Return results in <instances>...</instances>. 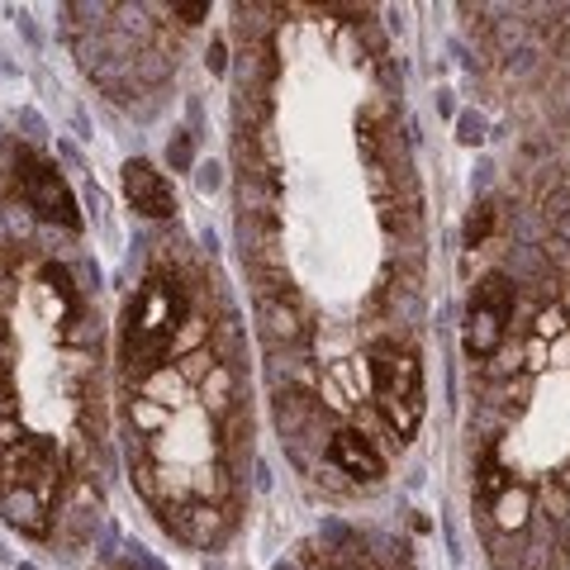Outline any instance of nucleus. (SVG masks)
<instances>
[{
    "mask_svg": "<svg viewBox=\"0 0 570 570\" xmlns=\"http://www.w3.org/2000/svg\"><path fill=\"white\" fill-rule=\"evenodd\" d=\"M124 200H129L142 219H171L176 214L171 181L148 163V157H134V163L124 167Z\"/></svg>",
    "mask_w": 570,
    "mask_h": 570,
    "instance_id": "obj_6",
    "label": "nucleus"
},
{
    "mask_svg": "<svg viewBox=\"0 0 570 570\" xmlns=\"http://www.w3.org/2000/svg\"><path fill=\"white\" fill-rule=\"evenodd\" d=\"M366 376H371V395H376L381 419L395 428L400 442H409V438L419 433L423 409H428L423 366H419L414 347H404V343H376V347L366 352Z\"/></svg>",
    "mask_w": 570,
    "mask_h": 570,
    "instance_id": "obj_3",
    "label": "nucleus"
},
{
    "mask_svg": "<svg viewBox=\"0 0 570 570\" xmlns=\"http://www.w3.org/2000/svg\"><path fill=\"white\" fill-rule=\"evenodd\" d=\"M328 461H333V466L343 471V475H352V480H381V475H385L381 452L371 448L362 433H352V428H343V433L328 438Z\"/></svg>",
    "mask_w": 570,
    "mask_h": 570,
    "instance_id": "obj_7",
    "label": "nucleus"
},
{
    "mask_svg": "<svg viewBox=\"0 0 570 570\" xmlns=\"http://www.w3.org/2000/svg\"><path fill=\"white\" fill-rule=\"evenodd\" d=\"M58 494H62L58 448L43 442L39 433L10 428L0 438V519L20 528L24 538H48Z\"/></svg>",
    "mask_w": 570,
    "mask_h": 570,
    "instance_id": "obj_1",
    "label": "nucleus"
},
{
    "mask_svg": "<svg viewBox=\"0 0 570 570\" xmlns=\"http://www.w3.org/2000/svg\"><path fill=\"white\" fill-rule=\"evenodd\" d=\"M20 195L24 205L39 214L43 224H62V228H81V214L77 200H71L67 181L58 176V167L39 153H20Z\"/></svg>",
    "mask_w": 570,
    "mask_h": 570,
    "instance_id": "obj_5",
    "label": "nucleus"
},
{
    "mask_svg": "<svg viewBox=\"0 0 570 570\" xmlns=\"http://www.w3.org/2000/svg\"><path fill=\"white\" fill-rule=\"evenodd\" d=\"M176 14H186V24H195L205 14V6H176Z\"/></svg>",
    "mask_w": 570,
    "mask_h": 570,
    "instance_id": "obj_9",
    "label": "nucleus"
},
{
    "mask_svg": "<svg viewBox=\"0 0 570 570\" xmlns=\"http://www.w3.org/2000/svg\"><path fill=\"white\" fill-rule=\"evenodd\" d=\"M181 324H186L181 285L167 281V276L142 281V291L129 299V314H124V356H129V366L148 371V366L163 362L171 337L181 333Z\"/></svg>",
    "mask_w": 570,
    "mask_h": 570,
    "instance_id": "obj_2",
    "label": "nucleus"
},
{
    "mask_svg": "<svg viewBox=\"0 0 570 570\" xmlns=\"http://www.w3.org/2000/svg\"><path fill=\"white\" fill-rule=\"evenodd\" d=\"M105 570H134V566H105Z\"/></svg>",
    "mask_w": 570,
    "mask_h": 570,
    "instance_id": "obj_10",
    "label": "nucleus"
},
{
    "mask_svg": "<svg viewBox=\"0 0 570 570\" xmlns=\"http://www.w3.org/2000/svg\"><path fill=\"white\" fill-rule=\"evenodd\" d=\"M509 318H513V285L499 272H490L475 285V295L466 305V333H461V343H466L471 362H490V356L504 347Z\"/></svg>",
    "mask_w": 570,
    "mask_h": 570,
    "instance_id": "obj_4",
    "label": "nucleus"
},
{
    "mask_svg": "<svg viewBox=\"0 0 570 570\" xmlns=\"http://www.w3.org/2000/svg\"><path fill=\"white\" fill-rule=\"evenodd\" d=\"M490 224H494V205H480V209L471 214V224H466V243H471V247H480V243H485Z\"/></svg>",
    "mask_w": 570,
    "mask_h": 570,
    "instance_id": "obj_8",
    "label": "nucleus"
}]
</instances>
